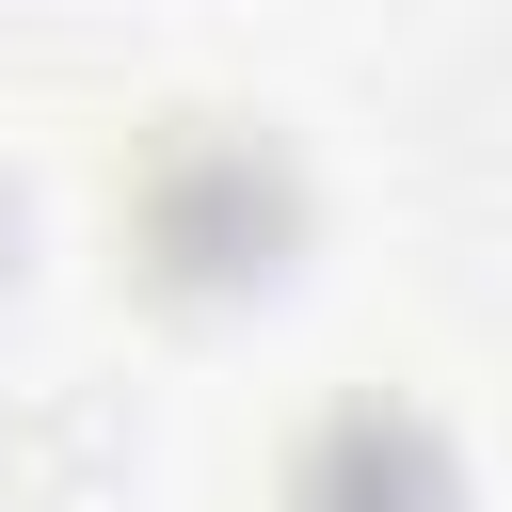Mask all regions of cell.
I'll return each instance as SVG.
<instances>
[{
  "mask_svg": "<svg viewBox=\"0 0 512 512\" xmlns=\"http://www.w3.org/2000/svg\"><path fill=\"white\" fill-rule=\"evenodd\" d=\"M272 240H288V176H272V160H240V144H192V160L160 176V256H176L192 288H224V272H272Z\"/></svg>",
  "mask_w": 512,
  "mask_h": 512,
  "instance_id": "1",
  "label": "cell"
}]
</instances>
